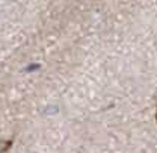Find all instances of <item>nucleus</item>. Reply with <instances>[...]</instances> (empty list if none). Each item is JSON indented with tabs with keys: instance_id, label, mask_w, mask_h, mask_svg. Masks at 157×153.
<instances>
[{
	"instance_id": "f257e3e1",
	"label": "nucleus",
	"mask_w": 157,
	"mask_h": 153,
	"mask_svg": "<svg viewBox=\"0 0 157 153\" xmlns=\"http://www.w3.org/2000/svg\"><path fill=\"white\" fill-rule=\"evenodd\" d=\"M11 141H5V139H0V153H5L6 150H9L11 147Z\"/></svg>"
}]
</instances>
